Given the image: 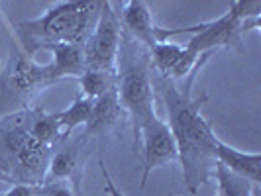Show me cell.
<instances>
[{
	"instance_id": "obj_11",
	"label": "cell",
	"mask_w": 261,
	"mask_h": 196,
	"mask_svg": "<svg viewBox=\"0 0 261 196\" xmlns=\"http://www.w3.org/2000/svg\"><path fill=\"white\" fill-rule=\"evenodd\" d=\"M120 16V24L126 34H130L136 41H140L147 51H151L157 45L155 38V24L149 12V6L142 0H128L122 4V12Z\"/></svg>"
},
{
	"instance_id": "obj_17",
	"label": "cell",
	"mask_w": 261,
	"mask_h": 196,
	"mask_svg": "<svg viewBox=\"0 0 261 196\" xmlns=\"http://www.w3.org/2000/svg\"><path fill=\"white\" fill-rule=\"evenodd\" d=\"M77 80L81 85V94L87 96L89 100H96L106 91L116 87V75H110L105 71H94V69H87L81 77H77Z\"/></svg>"
},
{
	"instance_id": "obj_14",
	"label": "cell",
	"mask_w": 261,
	"mask_h": 196,
	"mask_svg": "<svg viewBox=\"0 0 261 196\" xmlns=\"http://www.w3.org/2000/svg\"><path fill=\"white\" fill-rule=\"evenodd\" d=\"M30 133L32 137L39 142L41 145L49 147V149H55V145L59 142L67 139L57 118H55V112L49 114L45 112L41 106H32V120H30Z\"/></svg>"
},
{
	"instance_id": "obj_20",
	"label": "cell",
	"mask_w": 261,
	"mask_h": 196,
	"mask_svg": "<svg viewBox=\"0 0 261 196\" xmlns=\"http://www.w3.org/2000/svg\"><path fill=\"white\" fill-rule=\"evenodd\" d=\"M0 196H38V186H30V184H14L8 192Z\"/></svg>"
},
{
	"instance_id": "obj_10",
	"label": "cell",
	"mask_w": 261,
	"mask_h": 196,
	"mask_svg": "<svg viewBox=\"0 0 261 196\" xmlns=\"http://www.w3.org/2000/svg\"><path fill=\"white\" fill-rule=\"evenodd\" d=\"M126 116L128 114L120 104V96H118L116 87H112L102 96L92 100V112L89 122H87V135L105 137L112 130H116Z\"/></svg>"
},
{
	"instance_id": "obj_5",
	"label": "cell",
	"mask_w": 261,
	"mask_h": 196,
	"mask_svg": "<svg viewBox=\"0 0 261 196\" xmlns=\"http://www.w3.org/2000/svg\"><path fill=\"white\" fill-rule=\"evenodd\" d=\"M32 106L0 118V165L12 184L39 186L45 181L51 151L30 133Z\"/></svg>"
},
{
	"instance_id": "obj_8",
	"label": "cell",
	"mask_w": 261,
	"mask_h": 196,
	"mask_svg": "<svg viewBox=\"0 0 261 196\" xmlns=\"http://www.w3.org/2000/svg\"><path fill=\"white\" fill-rule=\"evenodd\" d=\"M134 153H142V159H144V177H142V184H140L142 188L147 183L149 173L155 167H161L171 161H179L175 137L171 133L169 126L157 114L149 118L142 126Z\"/></svg>"
},
{
	"instance_id": "obj_3",
	"label": "cell",
	"mask_w": 261,
	"mask_h": 196,
	"mask_svg": "<svg viewBox=\"0 0 261 196\" xmlns=\"http://www.w3.org/2000/svg\"><path fill=\"white\" fill-rule=\"evenodd\" d=\"M105 2L100 0H73L57 2L39 18L20 24L28 57L43 43H71L85 45L96 26Z\"/></svg>"
},
{
	"instance_id": "obj_7",
	"label": "cell",
	"mask_w": 261,
	"mask_h": 196,
	"mask_svg": "<svg viewBox=\"0 0 261 196\" xmlns=\"http://www.w3.org/2000/svg\"><path fill=\"white\" fill-rule=\"evenodd\" d=\"M120 38H122L120 16H118V12H114L112 2H105L100 18H98L96 26L92 30L91 38L87 39V43L83 45L87 69L116 75Z\"/></svg>"
},
{
	"instance_id": "obj_12",
	"label": "cell",
	"mask_w": 261,
	"mask_h": 196,
	"mask_svg": "<svg viewBox=\"0 0 261 196\" xmlns=\"http://www.w3.org/2000/svg\"><path fill=\"white\" fill-rule=\"evenodd\" d=\"M38 49H47L51 53V63H47L49 69V80L55 82L65 77H81L87 71L85 63V49L83 45H71V43H43ZM36 49V51H38Z\"/></svg>"
},
{
	"instance_id": "obj_13",
	"label": "cell",
	"mask_w": 261,
	"mask_h": 196,
	"mask_svg": "<svg viewBox=\"0 0 261 196\" xmlns=\"http://www.w3.org/2000/svg\"><path fill=\"white\" fill-rule=\"evenodd\" d=\"M216 163L234 173L238 177L246 179L251 184L261 183V155L259 153H244L236 147H230L218 139L216 144Z\"/></svg>"
},
{
	"instance_id": "obj_9",
	"label": "cell",
	"mask_w": 261,
	"mask_h": 196,
	"mask_svg": "<svg viewBox=\"0 0 261 196\" xmlns=\"http://www.w3.org/2000/svg\"><path fill=\"white\" fill-rule=\"evenodd\" d=\"M85 157H87V133L75 142L63 139L61 147L51 151L45 181L63 179V181H69L75 188H79L81 173L85 167Z\"/></svg>"
},
{
	"instance_id": "obj_15",
	"label": "cell",
	"mask_w": 261,
	"mask_h": 196,
	"mask_svg": "<svg viewBox=\"0 0 261 196\" xmlns=\"http://www.w3.org/2000/svg\"><path fill=\"white\" fill-rule=\"evenodd\" d=\"M91 112H92V100H89L83 94H79L69 108L61 110V112H55V118H57V122H59L63 133H65V137H69L71 131L75 130L77 126L89 122Z\"/></svg>"
},
{
	"instance_id": "obj_16",
	"label": "cell",
	"mask_w": 261,
	"mask_h": 196,
	"mask_svg": "<svg viewBox=\"0 0 261 196\" xmlns=\"http://www.w3.org/2000/svg\"><path fill=\"white\" fill-rule=\"evenodd\" d=\"M185 51V45L179 43H171V41H161L149 51L151 57V69L153 73L161 75V77H169L173 67L177 65V61L181 59Z\"/></svg>"
},
{
	"instance_id": "obj_23",
	"label": "cell",
	"mask_w": 261,
	"mask_h": 196,
	"mask_svg": "<svg viewBox=\"0 0 261 196\" xmlns=\"http://www.w3.org/2000/svg\"><path fill=\"white\" fill-rule=\"evenodd\" d=\"M169 196H173V194H169Z\"/></svg>"
},
{
	"instance_id": "obj_22",
	"label": "cell",
	"mask_w": 261,
	"mask_h": 196,
	"mask_svg": "<svg viewBox=\"0 0 261 196\" xmlns=\"http://www.w3.org/2000/svg\"><path fill=\"white\" fill-rule=\"evenodd\" d=\"M0 181L2 183H8V184H12V181H10V177L6 175V171L2 169V165H0Z\"/></svg>"
},
{
	"instance_id": "obj_19",
	"label": "cell",
	"mask_w": 261,
	"mask_h": 196,
	"mask_svg": "<svg viewBox=\"0 0 261 196\" xmlns=\"http://www.w3.org/2000/svg\"><path fill=\"white\" fill-rule=\"evenodd\" d=\"M38 196H77L75 188L69 181L55 179V181H43L38 186Z\"/></svg>"
},
{
	"instance_id": "obj_6",
	"label": "cell",
	"mask_w": 261,
	"mask_h": 196,
	"mask_svg": "<svg viewBox=\"0 0 261 196\" xmlns=\"http://www.w3.org/2000/svg\"><path fill=\"white\" fill-rule=\"evenodd\" d=\"M47 85H51L47 65L16 53L0 75V118L30 108V98Z\"/></svg>"
},
{
	"instance_id": "obj_4",
	"label": "cell",
	"mask_w": 261,
	"mask_h": 196,
	"mask_svg": "<svg viewBox=\"0 0 261 196\" xmlns=\"http://www.w3.org/2000/svg\"><path fill=\"white\" fill-rule=\"evenodd\" d=\"M151 73L153 69L149 51L122 30L116 59V91L120 96V104L132 120L134 151L142 126L151 116H155Z\"/></svg>"
},
{
	"instance_id": "obj_1",
	"label": "cell",
	"mask_w": 261,
	"mask_h": 196,
	"mask_svg": "<svg viewBox=\"0 0 261 196\" xmlns=\"http://www.w3.org/2000/svg\"><path fill=\"white\" fill-rule=\"evenodd\" d=\"M206 51L200 55L193 73L181 82H173L171 78L151 73L153 87L161 92L165 112H167V126L175 137L177 153L183 167V181L187 190L196 194L202 184H206L214 177L216 169V144L218 137L210 128V124L202 118L200 108L206 104L208 96L202 94L200 98H193V82L200 69L206 65L210 55Z\"/></svg>"
},
{
	"instance_id": "obj_2",
	"label": "cell",
	"mask_w": 261,
	"mask_h": 196,
	"mask_svg": "<svg viewBox=\"0 0 261 196\" xmlns=\"http://www.w3.org/2000/svg\"><path fill=\"white\" fill-rule=\"evenodd\" d=\"M259 0H234L230 2L228 12L220 16L218 20L202 22L196 26L177 27V30H165V27H155L157 43L173 38V36H183V34H193L189 43L185 45V51L177 65L173 67L171 78L173 82H181L193 73L200 55L206 51H216L218 47H234L236 51L246 53V47L242 43V34L259 27Z\"/></svg>"
},
{
	"instance_id": "obj_18",
	"label": "cell",
	"mask_w": 261,
	"mask_h": 196,
	"mask_svg": "<svg viewBox=\"0 0 261 196\" xmlns=\"http://www.w3.org/2000/svg\"><path fill=\"white\" fill-rule=\"evenodd\" d=\"M214 177L218 181V196H253V188L257 186V184H251L246 179L230 173L220 163H216Z\"/></svg>"
},
{
	"instance_id": "obj_21",
	"label": "cell",
	"mask_w": 261,
	"mask_h": 196,
	"mask_svg": "<svg viewBox=\"0 0 261 196\" xmlns=\"http://www.w3.org/2000/svg\"><path fill=\"white\" fill-rule=\"evenodd\" d=\"M100 169H102V177H105V183H106V192L110 196H124L120 192V188H118L116 184L112 183V179H110V175H108V171H106L105 163L100 161Z\"/></svg>"
}]
</instances>
